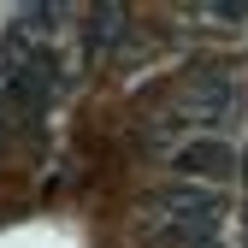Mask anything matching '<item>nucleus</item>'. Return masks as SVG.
Instances as JSON below:
<instances>
[{
	"label": "nucleus",
	"mask_w": 248,
	"mask_h": 248,
	"mask_svg": "<svg viewBox=\"0 0 248 248\" xmlns=\"http://www.w3.org/2000/svg\"><path fill=\"white\" fill-rule=\"evenodd\" d=\"M154 213H160V225H166V242L177 248V242H189V236H213V231H219L225 201L213 195V189H201V183H177V189L160 195Z\"/></svg>",
	"instance_id": "1"
},
{
	"label": "nucleus",
	"mask_w": 248,
	"mask_h": 248,
	"mask_svg": "<svg viewBox=\"0 0 248 248\" xmlns=\"http://www.w3.org/2000/svg\"><path fill=\"white\" fill-rule=\"evenodd\" d=\"M171 166L189 177V183H225V177L236 171V154H231V142H219V136H195V142L177 148Z\"/></svg>",
	"instance_id": "2"
},
{
	"label": "nucleus",
	"mask_w": 248,
	"mask_h": 248,
	"mask_svg": "<svg viewBox=\"0 0 248 248\" xmlns=\"http://www.w3.org/2000/svg\"><path fill=\"white\" fill-rule=\"evenodd\" d=\"M189 107H195V118H219L231 107V77L225 71H201L195 89H189Z\"/></svg>",
	"instance_id": "3"
},
{
	"label": "nucleus",
	"mask_w": 248,
	"mask_h": 248,
	"mask_svg": "<svg viewBox=\"0 0 248 248\" xmlns=\"http://www.w3.org/2000/svg\"><path fill=\"white\" fill-rule=\"evenodd\" d=\"M118 30H124V12H118V6H101V12H95V24H89V42L101 47V42H112V36H118Z\"/></svg>",
	"instance_id": "4"
},
{
	"label": "nucleus",
	"mask_w": 248,
	"mask_h": 248,
	"mask_svg": "<svg viewBox=\"0 0 248 248\" xmlns=\"http://www.w3.org/2000/svg\"><path fill=\"white\" fill-rule=\"evenodd\" d=\"M242 231H248V219H242Z\"/></svg>",
	"instance_id": "5"
}]
</instances>
